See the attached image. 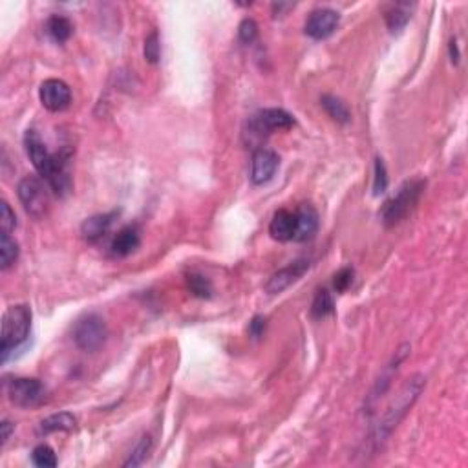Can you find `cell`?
I'll list each match as a JSON object with an SVG mask.
<instances>
[{"label":"cell","instance_id":"1","mask_svg":"<svg viewBox=\"0 0 468 468\" xmlns=\"http://www.w3.org/2000/svg\"><path fill=\"white\" fill-rule=\"evenodd\" d=\"M26 152L37 172L43 176L52 191L59 196H65L72 189L68 174V154H50L43 139L35 130H28L24 138Z\"/></svg>","mask_w":468,"mask_h":468},{"label":"cell","instance_id":"2","mask_svg":"<svg viewBox=\"0 0 468 468\" xmlns=\"http://www.w3.org/2000/svg\"><path fill=\"white\" fill-rule=\"evenodd\" d=\"M425 388V377L423 375H413L412 379H408L403 384V388L399 390V394L395 395L394 401L390 403L388 410L384 412L382 419L379 420V425L375 426L372 435V441L375 447L382 445L386 441V438L394 432V428L401 423L406 412L412 408V404L416 403L417 397L420 395Z\"/></svg>","mask_w":468,"mask_h":468},{"label":"cell","instance_id":"3","mask_svg":"<svg viewBox=\"0 0 468 468\" xmlns=\"http://www.w3.org/2000/svg\"><path fill=\"white\" fill-rule=\"evenodd\" d=\"M31 330V309L28 306H13L2 317V333H0V353L2 362L18 346L26 342Z\"/></svg>","mask_w":468,"mask_h":468},{"label":"cell","instance_id":"4","mask_svg":"<svg viewBox=\"0 0 468 468\" xmlns=\"http://www.w3.org/2000/svg\"><path fill=\"white\" fill-rule=\"evenodd\" d=\"M425 185L426 183L423 182V179L406 182L391 200L386 201L384 207H382V221H384L386 225H397L408 214L412 213L413 207H416L417 201H419L420 194L425 191Z\"/></svg>","mask_w":468,"mask_h":468},{"label":"cell","instance_id":"5","mask_svg":"<svg viewBox=\"0 0 468 468\" xmlns=\"http://www.w3.org/2000/svg\"><path fill=\"white\" fill-rule=\"evenodd\" d=\"M295 119L289 112L282 108H265L249 119V128L245 135L249 138V143H260L265 135L277 130H289Z\"/></svg>","mask_w":468,"mask_h":468},{"label":"cell","instance_id":"6","mask_svg":"<svg viewBox=\"0 0 468 468\" xmlns=\"http://www.w3.org/2000/svg\"><path fill=\"white\" fill-rule=\"evenodd\" d=\"M106 337H108L106 322L97 313H90V315L79 318L74 328L75 344L83 351H90V353L99 350L106 340Z\"/></svg>","mask_w":468,"mask_h":468},{"label":"cell","instance_id":"7","mask_svg":"<svg viewBox=\"0 0 468 468\" xmlns=\"http://www.w3.org/2000/svg\"><path fill=\"white\" fill-rule=\"evenodd\" d=\"M18 200L30 216L43 218L48 213L50 196L46 185L35 176H28L18 183Z\"/></svg>","mask_w":468,"mask_h":468},{"label":"cell","instance_id":"8","mask_svg":"<svg viewBox=\"0 0 468 468\" xmlns=\"http://www.w3.org/2000/svg\"><path fill=\"white\" fill-rule=\"evenodd\" d=\"M8 395L9 401L21 408H33L40 404L46 397V390H44L43 382L37 379H13L8 384Z\"/></svg>","mask_w":468,"mask_h":468},{"label":"cell","instance_id":"9","mask_svg":"<svg viewBox=\"0 0 468 468\" xmlns=\"http://www.w3.org/2000/svg\"><path fill=\"white\" fill-rule=\"evenodd\" d=\"M40 103L50 112H62L72 103V90L61 79H46L39 90Z\"/></svg>","mask_w":468,"mask_h":468},{"label":"cell","instance_id":"10","mask_svg":"<svg viewBox=\"0 0 468 468\" xmlns=\"http://www.w3.org/2000/svg\"><path fill=\"white\" fill-rule=\"evenodd\" d=\"M280 167V157L274 150L269 148H256L251 161V182L255 185H265L273 179Z\"/></svg>","mask_w":468,"mask_h":468},{"label":"cell","instance_id":"11","mask_svg":"<svg viewBox=\"0 0 468 468\" xmlns=\"http://www.w3.org/2000/svg\"><path fill=\"white\" fill-rule=\"evenodd\" d=\"M338 22H340V17L335 9L330 8H322V9H315L311 15L306 21V35H309L311 39L315 40H322L328 39L335 30H337Z\"/></svg>","mask_w":468,"mask_h":468},{"label":"cell","instance_id":"12","mask_svg":"<svg viewBox=\"0 0 468 468\" xmlns=\"http://www.w3.org/2000/svg\"><path fill=\"white\" fill-rule=\"evenodd\" d=\"M309 260L306 258H300V260L291 262L289 265L282 267L278 273H274L273 277L269 278V282L265 284V291H267L269 295H278V293H282L286 291L291 284H295L296 280L303 277V274L309 271Z\"/></svg>","mask_w":468,"mask_h":468},{"label":"cell","instance_id":"13","mask_svg":"<svg viewBox=\"0 0 468 468\" xmlns=\"http://www.w3.org/2000/svg\"><path fill=\"white\" fill-rule=\"evenodd\" d=\"M296 216V230L293 240L295 242H306L311 240L318 230V213L311 205L303 204L300 205L299 211L295 213Z\"/></svg>","mask_w":468,"mask_h":468},{"label":"cell","instance_id":"14","mask_svg":"<svg viewBox=\"0 0 468 468\" xmlns=\"http://www.w3.org/2000/svg\"><path fill=\"white\" fill-rule=\"evenodd\" d=\"M116 218L117 213L113 211V213L96 214V216L84 220V223L81 225V234H83V238L88 240V242H97V240H101L104 234L112 229Z\"/></svg>","mask_w":468,"mask_h":468},{"label":"cell","instance_id":"15","mask_svg":"<svg viewBox=\"0 0 468 468\" xmlns=\"http://www.w3.org/2000/svg\"><path fill=\"white\" fill-rule=\"evenodd\" d=\"M296 230V216L295 213H289L286 208L278 211L269 223V233L278 242H289L293 240Z\"/></svg>","mask_w":468,"mask_h":468},{"label":"cell","instance_id":"16","mask_svg":"<svg viewBox=\"0 0 468 468\" xmlns=\"http://www.w3.org/2000/svg\"><path fill=\"white\" fill-rule=\"evenodd\" d=\"M139 242H141L139 230L135 229V227L128 225L116 234V238L112 240L110 249H112L113 256H121L123 258V256L132 255V252L139 247Z\"/></svg>","mask_w":468,"mask_h":468},{"label":"cell","instance_id":"17","mask_svg":"<svg viewBox=\"0 0 468 468\" xmlns=\"http://www.w3.org/2000/svg\"><path fill=\"white\" fill-rule=\"evenodd\" d=\"M416 9V4H408V2H401V4H394L388 11H386V26L391 33H399L404 26H406L410 18H412V11Z\"/></svg>","mask_w":468,"mask_h":468},{"label":"cell","instance_id":"18","mask_svg":"<svg viewBox=\"0 0 468 468\" xmlns=\"http://www.w3.org/2000/svg\"><path fill=\"white\" fill-rule=\"evenodd\" d=\"M75 425H77V420L72 413L68 412H61L55 413V416H50L40 423L39 432L40 434H52V432H69V430H74Z\"/></svg>","mask_w":468,"mask_h":468},{"label":"cell","instance_id":"19","mask_svg":"<svg viewBox=\"0 0 468 468\" xmlns=\"http://www.w3.org/2000/svg\"><path fill=\"white\" fill-rule=\"evenodd\" d=\"M333 313L335 303L331 293L328 289H318L311 303V317L317 318V321H322V318L330 317Z\"/></svg>","mask_w":468,"mask_h":468},{"label":"cell","instance_id":"20","mask_svg":"<svg viewBox=\"0 0 468 468\" xmlns=\"http://www.w3.org/2000/svg\"><path fill=\"white\" fill-rule=\"evenodd\" d=\"M46 30H48L50 37H52L55 43H66V40L72 37V31H74V26H72V22L68 21L66 17H61V15H53L52 18L46 24Z\"/></svg>","mask_w":468,"mask_h":468},{"label":"cell","instance_id":"21","mask_svg":"<svg viewBox=\"0 0 468 468\" xmlns=\"http://www.w3.org/2000/svg\"><path fill=\"white\" fill-rule=\"evenodd\" d=\"M18 258V243L15 242L9 233L0 234V267L2 271L9 269Z\"/></svg>","mask_w":468,"mask_h":468},{"label":"cell","instance_id":"22","mask_svg":"<svg viewBox=\"0 0 468 468\" xmlns=\"http://www.w3.org/2000/svg\"><path fill=\"white\" fill-rule=\"evenodd\" d=\"M321 104L324 106V110L328 112V116L337 123H347L350 121V110H347L346 104L335 96H322Z\"/></svg>","mask_w":468,"mask_h":468},{"label":"cell","instance_id":"23","mask_svg":"<svg viewBox=\"0 0 468 468\" xmlns=\"http://www.w3.org/2000/svg\"><path fill=\"white\" fill-rule=\"evenodd\" d=\"M186 286H189L192 295L198 296V299H211V295H213V286H211V282L200 273L186 274Z\"/></svg>","mask_w":468,"mask_h":468},{"label":"cell","instance_id":"24","mask_svg":"<svg viewBox=\"0 0 468 468\" xmlns=\"http://www.w3.org/2000/svg\"><path fill=\"white\" fill-rule=\"evenodd\" d=\"M150 448H152L150 435H143L141 441L138 442V447L132 450L130 457L125 461V467H139V464H143L145 459L148 457V454H150Z\"/></svg>","mask_w":468,"mask_h":468},{"label":"cell","instance_id":"25","mask_svg":"<svg viewBox=\"0 0 468 468\" xmlns=\"http://www.w3.org/2000/svg\"><path fill=\"white\" fill-rule=\"evenodd\" d=\"M31 461H33L35 467L40 468L57 467V455L48 445H39V447L35 448L33 454H31Z\"/></svg>","mask_w":468,"mask_h":468},{"label":"cell","instance_id":"26","mask_svg":"<svg viewBox=\"0 0 468 468\" xmlns=\"http://www.w3.org/2000/svg\"><path fill=\"white\" fill-rule=\"evenodd\" d=\"M161 55V43H160V35L157 31H152L150 35L145 40V59H147L150 65H157L160 62Z\"/></svg>","mask_w":468,"mask_h":468},{"label":"cell","instance_id":"27","mask_svg":"<svg viewBox=\"0 0 468 468\" xmlns=\"http://www.w3.org/2000/svg\"><path fill=\"white\" fill-rule=\"evenodd\" d=\"M388 189V176H386V167L381 157L375 160V178H373V194L381 196Z\"/></svg>","mask_w":468,"mask_h":468},{"label":"cell","instance_id":"28","mask_svg":"<svg viewBox=\"0 0 468 468\" xmlns=\"http://www.w3.org/2000/svg\"><path fill=\"white\" fill-rule=\"evenodd\" d=\"M353 277H355V271L351 267H342L338 271L337 274L333 277V287L337 293H344L347 287L353 284Z\"/></svg>","mask_w":468,"mask_h":468},{"label":"cell","instance_id":"29","mask_svg":"<svg viewBox=\"0 0 468 468\" xmlns=\"http://www.w3.org/2000/svg\"><path fill=\"white\" fill-rule=\"evenodd\" d=\"M238 35L243 44L255 43L256 37H258V24H256L252 18H245V21H242V24H240Z\"/></svg>","mask_w":468,"mask_h":468},{"label":"cell","instance_id":"30","mask_svg":"<svg viewBox=\"0 0 468 468\" xmlns=\"http://www.w3.org/2000/svg\"><path fill=\"white\" fill-rule=\"evenodd\" d=\"M0 227H2V233H11L17 227V216L6 201L0 205Z\"/></svg>","mask_w":468,"mask_h":468},{"label":"cell","instance_id":"31","mask_svg":"<svg viewBox=\"0 0 468 468\" xmlns=\"http://www.w3.org/2000/svg\"><path fill=\"white\" fill-rule=\"evenodd\" d=\"M265 331V318L264 317H255L251 321V324H249V335H251L252 338H260L262 335H264Z\"/></svg>","mask_w":468,"mask_h":468},{"label":"cell","instance_id":"32","mask_svg":"<svg viewBox=\"0 0 468 468\" xmlns=\"http://www.w3.org/2000/svg\"><path fill=\"white\" fill-rule=\"evenodd\" d=\"M0 428H2V445H6L9 439V435H11V430H13V425L9 423V420H2V425H0Z\"/></svg>","mask_w":468,"mask_h":468},{"label":"cell","instance_id":"33","mask_svg":"<svg viewBox=\"0 0 468 468\" xmlns=\"http://www.w3.org/2000/svg\"><path fill=\"white\" fill-rule=\"evenodd\" d=\"M448 50H450V57H452V62H459V52H457V44H455V40H450V44H448Z\"/></svg>","mask_w":468,"mask_h":468}]
</instances>
